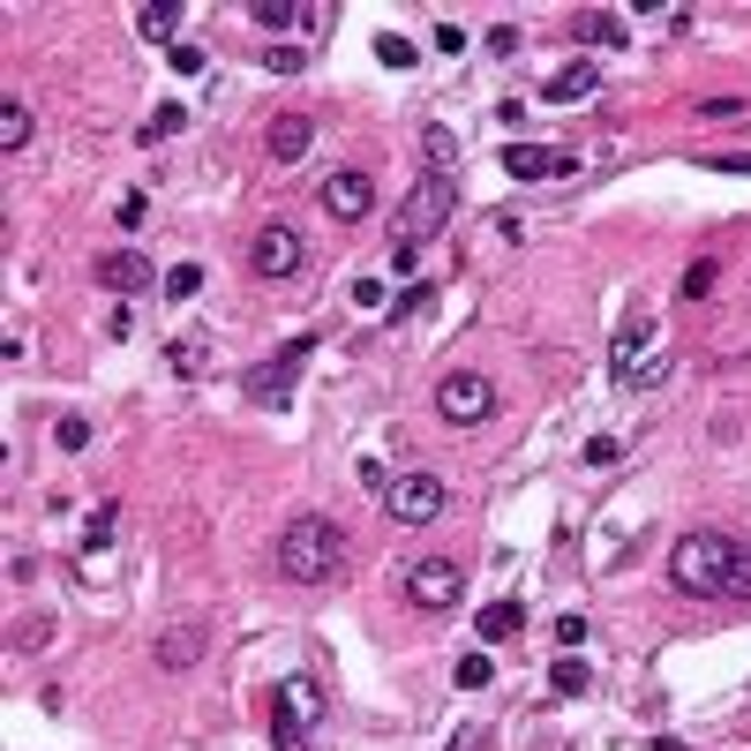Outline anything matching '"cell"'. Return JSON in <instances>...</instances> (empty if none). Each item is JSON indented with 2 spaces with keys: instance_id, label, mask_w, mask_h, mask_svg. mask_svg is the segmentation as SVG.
Wrapping results in <instances>:
<instances>
[{
  "instance_id": "12",
  "label": "cell",
  "mask_w": 751,
  "mask_h": 751,
  "mask_svg": "<svg viewBox=\"0 0 751 751\" xmlns=\"http://www.w3.org/2000/svg\"><path fill=\"white\" fill-rule=\"evenodd\" d=\"M204 654H210V624H173V631H159V646H151L159 668H196Z\"/></svg>"
},
{
  "instance_id": "21",
  "label": "cell",
  "mask_w": 751,
  "mask_h": 751,
  "mask_svg": "<svg viewBox=\"0 0 751 751\" xmlns=\"http://www.w3.org/2000/svg\"><path fill=\"white\" fill-rule=\"evenodd\" d=\"M173 23H181V8H159V0H143V8H135V31H143V39H159V45L173 39ZM173 45H181V39H173Z\"/></svg>"
},
{
  "instance_id": "15",
  "label": "cell",
  "mask_w": 751,
  "mask_h": 751,
  "mask_svg": "<svg viewBox=\"0 0 751 751\" xmlns=\"http://www.w3.org/2000/svg\"><path fill=\"white\" fill-rule=\"evenodd\" d=\"M151 279H159L151 255H135V249H113L106 263H98V286H113V293H143Z\"/></svg>"
},
{
  "instance_id": "42",
  "label": "cell",
  "mask_w": 751,
  "mask_h": 751,
  "mask_svg": "<svg viewBox=\"0 0 751 751\" xmlns=\"http://www.w3.org/2000/svg\"><path fill=\"white\" fill-rule=\"evenodd\" d=\"M481 744H489L481 729H459V744H451V751H481Z\"/></svg>"
},
{
  "instance_id": "17",
  "label": "cell",
  "mask_w": 751,
  "mask_h": 751,
  "mask_svg": "<svg viewBox=\"0 0 751 751\" xmlns=\"http://www.w3.org/2000/svg\"><path fill=\"white\" fill-rule=\"evenodd\" d=\"M519 624H526V609H519V601H489V609L474 617V639H481V646H503Z\"/></svg>"
},
{
  "instance_id": "10",
  "label": "cell",
  "mask_w": 751,
  "mask_h": 751,
  "mask_svg": "<svg viewBox=\"0 0 751 751\" xmlns=\"http://www.w3.org/2000/svg\"><path fill=\"white\" fill-rule=\"evenodd\" d=\"M646 346H654V324H624V331H617V346H609V369H617V383H624V391H646V383L668 369L662 353L646 361Z\"/></svg>"
},
{
  "instance_id": "43",
  "label": "cell",
  "mask_w": 751,
  "mask_h": 751,
  "mask_svg": "<svg viewBox=\"0 0 751 751\" xmlns=\"http://www.w3.org/2000/svg\"><path fill=\"white\" fill-rule=\"evenodd\" d=\"M714 166L721 173H751V159H714Z\"/></svg>"
},
{
  "instance_id": "37",
  "label": "cell",
  "mask_w": 751,
  "mask_h": 751,
  "mask_svg": "<svg viewBox=\"0 0 751 751\" xmlns=\"http://www.w3.org/2000/svg\"><path fill=\"white\" fill-rule=\"evenodd\" d=\"M39 639H53V617H23L15 624V646H39Z\"/></svg>"
},
{
  "instance_id": "23",
  "label": "cell",
  "mask_w": 751,
  "mask_h": 751,
  "mask_svg": "<svg viewBox=\"0 0 751 751\" xmlns=\"http://www.w3.org/2000/svg\"><path fill=\"white\" fill-rule=\"evenodd\" d=\"M579 39H594V45H624V23H617L609 8H586V15H579Z\"/></svg>"
},
{
  "instance_id": "3",
  "label": "cell",
  "mask_w": 751,
  "mask_h": 751,
  "mask_svg": "<svg viewBox=\"0 0 751 751\" xmlns=\"http://www.w3.org/2000/svg\"><path fill=\"white\" fill-rule=\"evenodd\" d=\"M451 210H459V181H451V173H421L414 188H406V210H399V241H406V249L436 241V233L451 226Z\"/></svg>"
},
{
  "instance_id": "36",
  "label": "cell",
  "mask_w": 751,
  "mask_h": 751,
  "mask_svg": "<svg viewBox=\"0 0 751 751\" xmlns=\"http://www.w3.org/2000/svg\"><path fill=\"white\" fill-rule=\"evenodd\" d=\"M624 459V444H617V436H594V444H586V466H617Z\"/></svg>"
},
{
  "instance_id": "16",
  "label": "cell",
  "mask_w": 751,
  "mask_h": 751,
  "mask_svg": "<svg viewBox=\"0 0 751 751\" xmlns=\"http://www.w3.org/2000/svg\"><path fill=\"white\" fill-rule=\"evenodd\" d=\"M594 90H601V68H594V61H572V68L548 76V98H556V106H579V98H594Z\"/></svg>"
},
{
  "instance_id": "40",
  "label": "cell",
  "mask_w": 751,
  "mask_h": 751,
  "mask_svg": "<svg viewBox=\"0 0 751 751\" xmlns=\"http://www.w3.org/2000/svg\"><path fill=\"white\" fill-rule=\"evenodd\" d=\"M489 53H497V61H511V53H519V31H511V23H497V31H489Z\"/></svg>"
},
{
  "instance_id": "14",
  "label": "cell",
  "mask_w": 751,
  "mask_h": 751,
  "mask_svg": "<svg viewBox=\"0 0 751 751\" xmlns=\"http://www.w3.org/2000/svg\"><path fill=\"white\" fill-rule=\"evenodd\" d=\"M503 173L511 181H548V173H579V159L572 151H542V143H511L503 151Z\"/></svg>"
},
{
  "instance_id": "34",
  "label": "cell",
  "mask_w": 751,
  "mask_h": 751,
  "mask_svg": "<svg viewBox=\"0 0 751 751\" xmlns=\"http://www.w3.org/2000/svg\"><path fill=\"white\" fill-rule=\"evenodd\" d=\"M166 53H173V68H181V76H204V45L181 39V45H166Z\"/></svg>"
},
{
  "instance_id": "30",
  "label": "cell",
  "mask_w": 751,
  "mask_h": 751,
  "mask_svg": "<svg viewBox=\"0 0 751 751\" xmlns=\"http://www.w3.org/2000/svg\"><path fill=\"white\" fill-rule=\"evenodd\" d=\"M428 301H436V286H406V293H399V301H391V324L406 331V316H421Z\"/></svg>"
},
{
  "instance_id": "1",
  "label": "cell",
  "mask_w": 751,
  "mask_h": 751,
  "mask_svg": "<svg viewBox=\"0 0 751 751\" xmlns=\"http://www.w3.org/2000/svg\"><path fill=\"white\" fill-rule=\"evenodd\" d=\"M737 564H744V542L737 534H714V526H692V534H676V548H668V579L684 586V594H721L729 601Z\"/></svg>"
},
{
  "instance_id": "18",
  "label": "cell",
  "mask_w": 751,
  "mask_h": 751,
  "mask_svg": "<svg viewBox=\"0 0 751 751\" xmlns=\"http://www.w3.org/2000/svg\"><path fill=\"white\" fill-rule=\"evenodd\" d=\"M113 534H121V503H98V511H90L84 519V556H98V548H113Z\"/></svg>"
},
{
  "instance_id": "26",
  "label": "cell",
  "mask_w": 751,
  "mask_h": 751,
  "mask_svg": "<svg viewBox=\"0 0 751 751\" xmlns=\"http://www.w3.org/2000/svg\"><path fill=\"white\" fill-rule=\"evenodd\" d=\"M714 279H721V263H714V255H699V263L684 271V301H707V293H714Z\"/></svg>"
},
{
  "instance_id": "39",
  "label": "cell",
  "mask_w": 751,
  "mask_h": 751,
  "mask_svg": "<svg viewBox=\"0 0 751 751\" xmlns=\"http://www.w3.org/2000/svg\"><path fill=\"white\" fill-rule=\"evenodd\" d=\"M188 121V113H181V106H159V113H151V128H143V135H173V128Z\"/></svg>"
},
{
  "instance_id": "27",
  "label": "cell",
  "mask_w": 751,
  "mask_h": 751,
  "mask_svg": "<svg viewBox=\"0 0 751 751\" xmlns=\"http://www.w3.org/2000/svg\"><path fill=\"white\" fill-rule=\"evenodd\" d=\"M375 61L383 68H414V45L399 39V31H375Z\"/></svg>"
},
{
  "instance_id": "13",
  "label": "cell",
  "mask_w": 751,
  "mask_h": 751,
  "mask_svg": "<svg viewBox=\"0 0 751 751\" xmlns=\"http://www.w3.org/2000/svg\"><path fill=\"white\" fill-rule=\"evenodd\" d=\"M308 143H316V121H308V113H279V121L263 128V151H271L279 166H301Z\"/></svg>"
},
{
  "instance_id": "25",
  "label": "cell",
  "mask_w": 751,
  "mask_h": 751,
  "mask_svg": "<svg viewBox=\"0 0 751 751\" xmlns=\"http://www.w3.org/2000/svg\"><path fill=\"white\" fill-rule=\"evenodd\" d=\"M548 684H556L564 699H572V692H586V662H579V654H556V668H548Z\"/></svg>"
},
{
  "instance_id": "19",
  "label": "cell",
  "mask_w": 751,
  "mask_h": 751,
  "mask_svg": "<svg viewBox=\"0 0 751 751\" xmlns=\"http://www.w3.org/2000/svg\"><path fill=\"white\" fill-rule=\"evenodd\" d=\"M166 369H173V375H204V369H210V338H196V331L173 338V346H166Z\"/></svg>"
},
{
  "instance_id": "9",
  "label": "cell",
  "mask_w": 751,
  "mask_h": 751,
  "mask_svg": "<svg viewBox=\"0 0 751 751\" xmlns=\"http://www.w3.org/2000/svg\"><path fill=\"white\" fill-rule=\"evenodd\" d=\"M316 204L331 210L338 226H361V218L375 210V181H369L361 166H338V173H324V188H316Z\"/></svg>"
},
{
  "instance_id": "2",
  "label": "cell",
  "mask_w": 751,
  "mask_h": 751,
  "mask_svg": "<svg viewBox=\"0 0 751 751\" xmlns=\"http://www.w3.org/2000/svg\"><path fill=\"white\" fill-rule=\"evenodd\" d=\"M279 572L293 586H324L346 572V526L324 519V511H308V519H293L286 534H279Z\"/></svg>"
},
{
  "instance_id": "5",
  "label": "cell",
  "mask_w": 751,
  "mask_h": 751,
  "mask_svg": "<svg viewBox=\"0 0 751 751\" xmlns=\"http://www.w3.org/2000/svg\"><path fill=\"white\" fill-rule=\"evenodd\" d=\"M383 511H391L399 526H436V519L451 511V489H444L436 474H399V481L383 489Z\"/></svg>"
},
{
  "instance_id": "8",
  "label": "cell",
  "mask_w": 751,
  "mask_h": 751,
  "mask_svg": "<svg viewBox=\"0 0 751 751\" xmlns=\"http://www.w3.org/2000/svg\"><path fill=\"white\" fill-rule=\"evenodd\" d=\"M466 594V572L451 564V556H421V564H406V601L414 609H451Z\"/></svg>"
},
{
  "instance_id": "28",
  "label": "cell",
  "mask_w": 751,
  "mask_h": 751,
  "mask_svg": "<svg viewBox=\"0 0 751 751\" xmlns=\"http://www.w3.org/2000/svg\"><path fill=\"white\" fill-rule=\"evenodd\" d=\"M53 444H61V451H90V421H84V414H61Z\"/></svg>"
},
{
  "instance_id": "38",
  "label": "cell",
  "mask_w": 751,
  "mask_h": 751,
  "mask_svg": "<svg viewBox=\"0 0 751 751\" xmlns=\"http://www.w3.org/2000/svg\"><path fill=\"white\" fill-rule=\"evenodd\" d=\"M556 646L579 654V646H586V617H564V624H556Z\"/></svg>"
},
{
  "instance_id": "4",
  "label": "cell",
  "mask_w": 751,
  "mask_h": 751,
  "mask_svg": "<svg viewBox=\"0 0 751 751\" xmlns=\"http://www.w3.org/2000/svg\"><path fill=\"white\" fill-rule=\"evenodd\" d=\"M324 714H331L324 684H308V676L279 684V714H271V737H279V751H301V744H308V729H316Z\"/></svg>"
},
{
  "instance_id": "35",
  "label": "cell",
  "mask_w": 751,
  "mask_h": 751,
  "mask_svg": "<svg viewBox=\"0 0 751 751\" xmlns=\"http://www.w3.org/2000/svg\"><path fill=\"white\" fill-rule=\"evenodd\" d=\"M744 113V98H699V121H737Z\"/></svg>"
},
{
  "instance_id": "33",
  "label": "cell",
  "mask_w": 751,
  "mask_h": 751,
  "mask_svg": "<svg viewBox=\"0 0 751 751\" xmlns=\"http://www.w3.org/2000/svg\"><path fill=\"white\" fill-rule=\"evenodd\" d=\"M263 68H271V76H301V53H293V45H263Z\"/></svg>"
},
{
  "instance_id": "29",
  "label": "cell",
  "mask_w": 751,
  "mask_h": 751,
  "mask_svg": "<svg viewBox=\"0 0 751 751\" xmlns=\"http://www.w3.org/2000/svg\"><path fill=\"white\" fill-rule=\"evenodd\" d=\"M166 293H173V301L204 293V263H173V271H166Z\"/></svg>"
},
{
  "instance_id": "41",
  "label": "cell",
  "mask_w": 751,
  "mask_h": 751,
  "mask_svg": "<svg viewBox=\"0 0 751 751\" xmlns=\"http://www.w3.org/2000/svg\"><path fill=\"white\" fill-rule=\"evenodd\" d=\"M729 601H751V542H744V564H737V586H729Z\"/></svg>"
},
{
  "instance_id": "24",
  "label": "cell",
  "mask_w": 751,
  "mask_h": 751,
  "mask_svg": "<svg viewBox=\"0 0 751 751\" xmlns=\"http://www.w3.org/2000/svg\"><path fill=\"white\" fill-rule=\"evenodd\" d=\"M249 15L263 23V31H293V23H301V0H255Z\"/></svg>"
},
{
  "instance_id": "32",
  "label": "cell",
  "mask_w": 751,
  "mask_h": 751,
  "mask_svg": "<svg viewBox=\"0 0 751 751\" xmlns=\"http://www.w3.org/2000/svg\"><path fill=\"white\" fill-rule=\"evenodd\" d=\"M113 218H121L128 233H135V226H143V218H151V196H143V188H128V196H121V210H113Z\"/></svg>"
},
{
  "instance_id": "20",
  "label": "cell",
  "mask_w": 751,
  "mask_h": 751,
  "mask_svg": "<svg viewBox=\"0 0 751 751\" xmlns=\"http://www.w3.org/2000/svg\"><path fill=\"white\" fill-rule=\"evenodd\" d=\"M0 151H31V106L23 98L0 106Z\"/></svg>"
},
{
  "instance_id": "22",
  "label": "cell",
  "mask_w": 751,
  "mask_h": 751,
  "mask_svg": "<svg viewBox=\"0 0 751 751\" xmlns=\"http://www.w3.org/2000/svg\"><path fill=\"white\" fill-rule=\"evenodd\" d=\"M421 151H428V173H451V166H459V135H451V128H428V135H421Z\"/></svg>"
},
{
  "instance_id": "6",
  "label": "cell",
  "mask_w": 751,
  "mask_h": 751,
  "mask_svg": "<svg viewBox=\"0 0 751 751\" xmlns=\"http://www.w3.org/2000/svg\"><path fill=\"white\" fill-rule=\"evenodd\" d=\"M436 414L451 421V428H474V421L497 414V383L481 369H451L444 383H436Z\"/></svg>"
},
{
  "instance_id": "7",
  "label": "cell",
  "mask_w": 751,
  "mask_h": 751,
  "mask_svg": "<svg viewBox=\"0 0 751 751\" xmlns=\"http://www.w3.org/2000/svg\"><path fill=\"white\" fill-rule=\"evenodd\" d=\"M301 263H308V233L286 226V218H271V226L249 241V271H255V279H293Z\"/></svg>"
},
{
  "instance_id": "11",
  "label": "cell",
  "mask_w": 751,
  "mask_h": 751,
  "mask_svg": "<svg viewBox=\"0 0 751 751\" xmlns=\"http://www.w3.org/2000/svg\"><path fill=\"white\" fill-rule=\"evenodd\" d=\"M308 346H316V338H293L286 353H271V361H255V369L241 375V391H249L255 406H279V399H286V391H293V369L308 361Z\"/></svg>"
},
{
  "instance_id": "31",
  "label": "cell",
  "mask_w": 751,
  "mask_h": 751,
  "mask_svg": "<svg viewBox=\"0 0 751 751\" xmlns=\"http://www.w3.org/2000/svg\"><path fill=\"white\" fill-rule=\"evenodd\" d=\"M489 676H497V662H489V646H481V654H466V662H459V692H481Z\"/></svg>"
}]
</instances>
